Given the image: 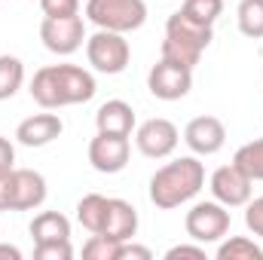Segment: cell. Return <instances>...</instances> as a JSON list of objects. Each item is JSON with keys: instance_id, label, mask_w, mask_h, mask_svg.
Masks as SVG:
<instances>
[{"instance_id": "6da1fadb", "label": "cell", "mask_w": 263, "mask_h": 260, "mask_svg": "<svg viewBox=\"0 0 263 260\" xmlns=\"http://www.w3.org/2000/svg\"><path fill=\"white\" fill-rule=\"evenodd\" d=\"M98 92L95 77L80 65H46L31 80V98L43 110H59L67 104H86Z\"/></svg>"}, {"instance_id": "7a4b0ae2", "label": "cell", "mask_w": 263, "mask_h": 260, "mask_svg": "<svg viewBox=\"0 0 263 260\" xmlns=\"http://www.w3.org/2000/svg\"><path fill=\"white\" fill-rule=\"evenodd\" d=\"M202 187H205V165L196 156H181L156 169V175L150 178V202L162 211H172L190 202Z\"/></svg>"}, {"instance_id": "3957f363", "label": "cell", "mask_w": 263, "mask_h": 260, "mask_svg": "<svg viewBox=\"0 0 263 260\" xmlns=\"http://www.w3.org/2000/svg\"><path fill=\"white\" fill-rule=\"evenodd\" d=\"M86 18L101 31L129 34L147 22V3L144 0H89Z\"/></svg>"}, {"instance_id": "277c9868", "label": "cell", "mask_w": 263, "mask_h": 260, "mask_svg": "<svg viewBox=\"0 0 263 260\" xmlns=\"http://www.w3.org/2000/svg\"><path fill=\"white\" fill-rule=\"evenodd\" d=\"M86 59L98 73H123L132 59L129 40L117 31H95L86 37Z\"/></svg>"}, {"instance_id": "5b68a950", "label": "cell", "mask_w": 263, "mask_h": 260, "mask_svg": "<svg viewBox=\"0 0 263 260\" xmlns=\"http://www.w3.org/2000/svg\"><path fill=\"white\" fill-rule=\"evenodd\" d=\"M184 227H187V236L199 242V245H208V242H220L227 233H230V208L220 205L217 199L211 202H196L187 217H184Z\"/></svg>"}, {"instance_id": "8992f818", "label": "cell", "mask_w": 263, "mask_h": 260, "mask_svg": "<svg viewBox=\"0 0 263 260\" xmlns=\"http://www.w3.org/2000/svg\"><path fill=\"white\" fill-rule=\"evenodd\" d=\"M147 89L159 101H181L193 89V67L175 65L168 59H159L147 73Z\"/></svg>"}, {"instance_id": "52a82bcc", "label": "cell", "mask_w": 263, "mask_h": 260, "mask_svg": "<svg viewBox=\"0 0 263 260\" xmlns=\"http://www.w3.org/2000/svg\"><path fill=\"white\" fill-rule=\"evenodd\" d=\"M40 40L55 55H73L86 43V22H83V15H65V18L43 15V22H40Z\"/></svg>"}, {"instance_id": "ba28073f", "label": "cell", "mask_w": 263, "mask_h": 260, "mask_svg": "<svg viewBox=\"0 0 263 260\" xmlns=\"http://www.w3.org/2000/svg\"><path fill=\"white\" fill-rule=\"evenodd\" d=\"M178 141H181V132L165 117H153V120H147V123H141L135 129V144H138V150L147 159H165V156H172L178 150Z\"/></svg>"}, {"instance_id": "9c48e42d", "label": "cell", "mask_w": 263, "mask_h": 260, "mask_svg": "<svg viewBox=\"0 0 263 260\" xmlns=\"http://www.w3.org/2000/svg\"><path fill=\"white\" fill-rule=\"evenodd\" d=\"M129 153L132 144L126 135H107V132H98L92 141H89V162L95 172L101 175H117L129 165Z\"/></svg>"}, {"instance_id": "30bf717a", "label": "cell", "mask_w": 263, "mask_h": 260, "mask_svg": "<svg viewBox=\"0 0 263 260\" xmlns=\"http://www.w3.org/2000/svg\"><path fill=\"white\" fill-rule=\"evenodd\" d=\"M208 187H211V196H214L220 205H227V208L248 205V199H251V193H254V181H251L236 162L220 165V169L211 175Z\"/></svg>"}, {"instance_id": "8fae6325", "label": "cell", "mask_w": 263, "mask_h": 260, "mask_svg": "<svg viewBox=\"0 0 263 260\" xmlns=\"http://www.w3.org/2000/svg\"><path fill=\"white\" fill-rule=\"evenodd\" d=\"M184 141L196 156H214L227 144V126L217 117H196V120L187 123Z\"/></svg>"}, {"instance_id": "7c38bea8", "label": "cell", "mask_w": 263, "mask_h": 260, "mask_svg": "<svg viewBox=\"0 0 263 260\" xmlns=\"http://www.w3.org/2000/svg\"><path fill=\"white\" fill-rule=\"evenodd\" d=\"M211 28H214V25H202V22L184 15V12L178 9V12L168 15V22H165V37L202 55V52L211 46V40H214V31H211Z\"/></svg>"}, {"instance_id": "4fadbf2b", "label": "cell", "mask_w": 263, "mask_h": 260, "mask_svg": "<svg viewBox=\"0 0 263 260\" xmlns=\"http://www.w3.org/2000/svg\"><path fill=\"white\" fill-rule=\"evenodd\" d=\"M46 202V178L34 169H12V211H34Z\"/></svg>"}, {"instance_id": "5bb4252c", "label": "cell", "mask_w": 263, "mask_h": 260, "mask_svg": "<svg viewBox=\"0 0 263 260\" xmlns=\"http://www.w3.org/2000/svg\"><path fill=\"white\" fill-rule=\"evenodd\" d=\"M62 132H65V123H62L55 114H34V117H28V120L18 123L15 141L25 144V147H46V144H52Z\"/></svg>"}, {"instance_id": "9a60e30c", "label": "cell", "mask_w": 263, "mask_h": 260, "mask_svg": "<svg viewBox=\"0 0 263 260\" xmlns=\"http://www.w3.org/2000/svg\"><path fill=\"white\" fill-rule=\"evenodd\" d=\"M138 233V211L126 199H110L107 202V217L101 227V236L114 239V242H129Z\"/></svg>"}, {"instance_id": "2e32d148", "label": "cell", "mask_w": 263, "mask_h": 260, "mask_svg": "<svg viewBox=\"0 0 263 260\" xmlns=\"http://www.w3.org/2000/svg\"><path fill=\"white\" fill-rule=\"evenodd\" d=\"M95 126L98 132H107V135H126L129 138L132 129H135V110L132 104L114 98V101H104L95 114Z\"/></svg>"}, {"instance_id": "e0dca14e", "label": "cell", "mask_w": 263, "mask_h": 260, "mask_svg": "<svg viewBox=\"0 0 263 260\" xmlns=\"http://www.w3.org/2000/svg\"><path fill=\"white\" fill-rule=\"evenodd\" d=\"M31 239L37 242H65L70 239V220L62 211H40L31 220Z\"/></svg>"}, {"instance_id": "ac0fdd59", "label": "cell", "mask_w": 263, "mask_h": 260, "mask_svg": "<svg viewBox=\"0 0 263 260\" xmlns=\"http://www.w3.org/2000/svg\"><path fill=\"white\" fill-rule=\"evenodd\" d=\"M107 202H110V199L101 196V193L83 196V199L77 202V220H80V227L89 230V233H101L104 217H107Z\"/></svg>"}, {"instance_id": "d6986e66", "label": "cell", "mask_w": 263, "mask_h": 260, "mask_svg": "<svg viewBox=\"0 0 263 260\" xmlns=\"http://www.w3.org/2000/svg\"><path fill=\"white\" fill-rule=\"evenodd\" d=\"M25 83V65L15 55H0V101H9Z\"/></svg>"}, {"instance_id": "ffe728a7", "label": "cell", "mask_w": 263, "mask_h": 260, "mask_svg": "<svg viewBox=\"0 0 263 260\" xmlns=\"http://www.w3.org/2000/svg\"><path fill=\"white\" fill-rule=\"evenodd\" d=\"M236 22H239V31L251 40H260L263 37V0H242L239 9H236Z\"/></svg>"}, {"instance_id": "44dd1931", "label": "cell", "mask_w": 263, "mask_h": 260, "mask_svg": "<svg viewBox=\"0 0 263 260\" xmlns=\"http://www.w3.org/2000/svg\"><path fill=\"white\" fill-rule=\"evenodd\" d=\"M233 162H236V165L251 178V181H263V138L242 144V147L236 150Z\"/></svg>"}, {"instance_id": "7402d4cb", "label": "cell", "mask_w": 263, "mask_h": 260, "mask_svg": "<svg viewBox=\"0 0 263 260\" xmlns=\"http://www.w3.org/2000/svg\"><path fill=\"white\" fill-rule=\"evenodd\" d=\"M217 260H263V248L248 236H233V239L220 242Z\"/></svg>"}, {"instance_id": "603a6c76", "label": "cell", "mask_w": 263, "mask_h": 260, "mask_svg": "<svg viewBox=\"0 0 263 260\" xmlns=\"http://www.w3.org/2000/svg\"><path fill=\"white\" fill-rule=\"evenodd\" d=\"M181 12L202 22V25H214L220 18V12H223V0H184Z\"/></svg>"}, {"instance_id": "cb8c5ba5", "label": "cell", "mask_w": 263, "mask_h": 260, "mask_svg": "<svg viewBox=\"0 0 263 260\" xmlns=\"http://www.w3.org/2000/svg\"><path fill=\"white\" fill-rule=\"evenodd\" d=\"M117 251H120V242L101 236V233H92V239L83 245V257L86 260H117Z\"/></svg>"}, {"instance_id": "d4e9b609", "label": "cell", "mask_w": 263, "mask_h": 260, "mask_svg": "<svg viewBox=\"0 0 263 260\" xmlns=\"http://www.w3.org/2000/svg\"><path fill=\"white\" fill-rule=\"evenodd\" d=\"M159 59H168V62H175V65H184V67H196L202 55L165 37V40H162V55H159Z\"/></svg>"}, {"instance_id": "484cf974", "label": "cell", "mask_w": 263, "mask_h": 260, "mask_svg": "<svg viewBox=\"0 0 263 260\" xmlns=\"http://www.w3.org/2000/svg\"><path fill=\"white\" fill-rule=\"evenodd\" d=\"M34 257L37 260H70L73 257L70 239H65V242H37L34 245Z\"/></svg>"}, {"instance_id": "4316f807", "label": "cell", "mask_w": 263, "mask_h": 260, "mask_svg": "<svg viewBox=\"0 0 263 260\" xmlns=\"http://www.w3.org/2000/svg\"><path fill=\"white\" fill-rule=\"evenodd\" d=\"M43 15L49 18H65V15H80V0H40Z\"/></svg>"}, {"instance_id": "83f0119b", "label": "cell", "mask_w": 263, "mask_h": 260, "mask_svg": "<svg viewBox=\"0 0 263 260\" xmlns=\"http://www.w3.org/2000/svg\"><path fill=\"white\" fill-rule=\"evenodd\" d=\"M245 227H248L254 236L263 239V196L248 199V205H245Z\"/></svg>"}, {"instance_id": "f1b7e54d", "label": "cell", "mask_w": 263, "mask_h": 260, "mask_svg": "<svg viewBox=\"0 0 263 260\" xmlns=\"http://www.w3.org/2000/svg\"><path fill=\"white\" fill-rule=\"evenodd\" d=\"M117 260H153V251L144 248V245H135V242H120V251H117Z\"/></svg>"}, {"instance_id": "f546056e", "label": "cell", "mask_w": 263, "mask_h": 260, "mask_svg": "<svg viewBox=\"0 0 263 260\" xmlns=\"http://www.w3.org/2000/svg\"><path fill=\"white\" fill-rule=\"evenodd\" d=\"M181 257H190V260H205V248L202 245H175L165 251V260H181Z\"/></svg>"}, {"instance_id": "4dcf8cb0", "label": "cell", "mask_w": 263, "mask_h": 260, "mask_svg": "<svg viewBox=\"0 0 263 260\" xmlns=\"http://www.w3.org/2000/svg\"><path fill=\"white\" fill-rule=\"evenodd\" d=\"M0 211H12V169L0 172Z\"/></svg>"}, {"instance_id": "1f68e13d", "label": "cell", "mask_w": 263, "mask_h": 260, "mask_svg": "<svg viewBox=\"0 0 263 260\" xmlns=\"http://www.w3.org/2000/svg\"><path fill=\"white\" fill-rule=\"evenodd\" d=\"M12 162H15V147H12V144H9V141L0 135V172H9V169H15Z\"/></svg>"}, {"instance_id": "d6a6232c", "label": "cell", "mask_w": 263, "mask_h": 260, "mask_svg": "<svg viewBox=\"0 0 263 260\" xmlns=\"http://www.w3.org/2000/svg\"><path fill=\"white\" fill-rule=\"evenodd\" d=\"M0 257H9V260H22V251L15 245H0Z\"/></svg>"}]
</instances>
